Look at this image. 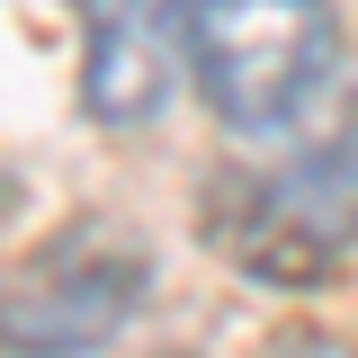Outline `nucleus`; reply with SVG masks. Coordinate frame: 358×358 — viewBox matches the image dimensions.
<instances>
[{"label": "nucleus", "mask_w": 358, "mask_h": 358, "mask_svg": "<svg viewBox=\"0 0 358 358\" xmlns=\"http://www.w3.org/2000/svg\"><path fill=\"white\" fill-rule=\"evenodd\" d=\"M278 358H358L350 341H322V331H296V341H278Z\"/></svg>", "instance_id": "5"}, {"label": "nucleus", "mask_w": 358, "mask_h": 358, "mask_svg": "<svg viewBox=\"0 0 358 358\" xmlns=\"http://www.w3.org/2000/svg\"><path fill=\"white\" fill-rule=\"evenodd\" d=\"M341 81L331 0H197L188 90L233 143H287Z\"/></svg>", "instance_id": "1"}, {"label": "nucleus", "mask_w": 358, "mask_h": 358, "mask_svg": "<svg viewBox=\"0 0 358 358\" xmlns=\"http://www.w3.org/2000/svg\"><path fill=\"white\" fill-rule=\"evenodd\" d=\"M206 242L242 278L313 287L358 251V134L305 143L268 171H224L206 188Z\"/></svg>", "instance_id": "2"}, {"label": "nucleus", "mask_w": 358, "mask_h": 358, "mask_svg": "<svg viewBox=\"0 0 358 358\" xmlns=\"http://www.w3.org/2000/svg\"><path fill=\"white\" fill-rule=\"evenodd\" d=\"M188 9L197 0H90L81 108L99 126H152L188 72Z\"/></svg>", "instance_id": "4"}, {"label": "nucleus", "mask_w": 358, "mask_h": 358, "mask_svg": "<svg viewBox=\"0 0 358 358\" xmlns=\"http://www.w3.org/2000/svg\"><path fill=\"white\" fill-rule=\"evenodd\" d=\"M143 242L108 233V224H72L36 251V268H18L9 287V358H81L99 341L126 331V313L143 305Z\"/></svg>", "instance_id": "3"}]
</instances>
